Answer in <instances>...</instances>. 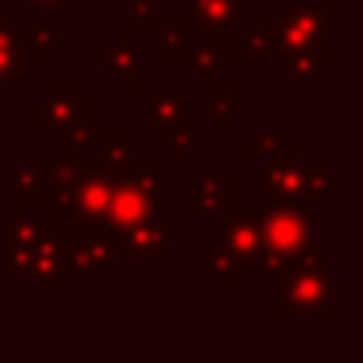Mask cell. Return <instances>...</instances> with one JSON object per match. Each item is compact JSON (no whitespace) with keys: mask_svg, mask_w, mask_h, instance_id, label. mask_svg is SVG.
Wrapping results in <instances>:
<instances>
[{"mask_svg":"<svg viewBox=\"0 0 363 363\" xmlns=\"http://www.w3.org/2000/svg\"><path fill=\"white\" fill-rule=\"evenodd\" d=\"M29 6V13H55V16H70L74 13V0H19Z\"/></svg>","mask_w":363,"mask_h":363,"instance_id":"32","label":"cell"},{"mask_svg":"<svg viewBox=\"0 0 363 363\" xmlns=\"http://www.w3.org/2000/svg\"><path fill=\"white\" fill-rule=\"evenodd\" d=\"M108 194H112V179L93 163L83 169L80 185L74 194V207H70V230H102L106 226V211H108Z\"/></svg>","mask_w":363,"mask_h":363,"instance_id":"11","label":"cell"},{"mask_svg":"<svg viewBox=\"0 0 363 363\" xmlns=\"http://www.w3.org/2000/svg\"><path fill=\"white\" fill-rule=\"evenodd\" d=\"M29 61H55L61 55V16L32 13L26 29H19Z\"/></svg>","mask_w":363,"mask_h":363,"instance_id":"21","label":"cell"},{"mask_svg":"<svg viewBox=\"0 0 363 363\" xmlns=\"http://www.w3.org/2000/svg\"><path fill=\"white\" fill-rule=\"evenodd\" d=\"M61 239L64 230L61 226H51L23 258V268H19V277L29 284V290H57L64 281L61 271Z\"/></svg>","mask_w":363,"mask_h":363,"instance_id":"12","label":"cell"},{"mask_svg":"<svg viewBox=\"0 0 363 363\" xmlns=\"http://www.w3.org/2000/svg\"><path fill=\"white\" fill-rule=\"evenodd\" d=\"M188 102H191L188 86H144V128L153 134H169L188 128Z\"/></svg>","mask_w":363,"mask_h":363,"instance_id":"14","label":"cell"},{"mask_svg":"<svg viewBox=\"0 0 363 363\" xmlns=\"http://www.w3.org/2000/svg\"><path fill=\"white\" fill-rule=\"evenodd\" d=\"M172 233H176V217H169V213H150V217L138 220V223L125 226L118 233H108V236L115 242L118 264H128V262L169 264V262H176Z\"/></svg>","mask_w":363,"mask_h":363,"instance_id":"5","label":"cell"},{"mask_svg":"<svg viewBox=\"0 0 363 363\" xmlns=\"http://www.w3.org/2000/svg\"><path fill=\"white\" fill-rule=\"evenodd\" d=\"M201 262H204L207 277H213L217 290L230 294L233 284H236V264L230 262V255H226L223 249H217V245H204V249H201Z\"/></svg>","mask_w":363,"mask_h":363,"instance_id":"29","label":"cell"},{"mask_svg":"<svg viewBox=\"0 0 363 363\" xmlns=\"http://www.w3.org/2000/svg\"><path fill=\"white\" fill-rule=\"evenodd\" d=\"M55 223L45 220V213L16 211L13 217H0V274L19 277L23 258Z\"/></svg>","mask_w":363,"mask_h":363,"instance_id":"8","label":"cell"},{"mask_svg":"<svg viewBox=\"0 0 363 363\" xmlns=\"http://www.w3.org/2000/svg\"><path fill=\"white\" fill-rule=\"evenodd\" d=\"M201 80H204L201 83V99H204L211 121L217 125V131H233V125L249 115V106L242 99H236L233 89L220 83L217 74H201Z\"/></svg>","mask_w":363,"mask_h":363,"instance_id":"19","label":"cell"},{"mask_svg":"<svg viewBox=\"0 0 363 363\" xmlns=\"http://www.w3.org/2000/svg\"><path fill=\"white\" fill-rule=\"evenodd\" d=\"M86 166L77 163V160L57 157L48 160V176H45V194L38 201V211L45 213V220L55 226H61L70 217V207H74V194L80 185V176Z\"/></svg>","mask_w":363,"mask_h":363,"instance_id":"10","label":"cell"},{"mask_svg":"<svg viewBox=\"0 0 363 363\" xmlns=\"http://www.w3.org/2000/svg\"><path fill=\"white\" fill-rule=\"evenodd\" d=\"M294 147L290 131H249L245 134V160L249 163H268Z\"/></svg>","mask_w":363,"mask_h":363,"instance_id":"28","label":"cell"},{"mask_svg":"<svg viewBox=\"0 0 363 363\" xmlns=\"http://www.w3.org/2000/svg\"><path fill=\"white\" fill-rule=\"evenodd\" d=\"M274 19L281 29V51L300 48H335V4L332 0H277Z\"/></svg>","mask_w":363,"mask_h":363,"instance_id":"4","label":"cell"},{"mask_svg":"<svg viewBox=\"0 0 363 363\" xmlns=\"http://www.w3.org/2000/svg\"><path fill=\"white\" fill-rule=\"evenodd\" d=\"M32 83L29 77V55H26L23 35L13 42H0V89L4 86H16L26 89Z\"/></svg>","mask_w":363,"mask_h":363,"instance_id":"26","label":"cell"},{"mask_svg":"<svg viewBox=\"0 0 363 363\" xmlns=\"http://www.w3.org/2000/svg\"><path fill=\"white\" fill-rule=\"evenodd\" d=\"M93 153H96V160H89V163H93L96 169L106 172L108 179L125 176L134 163L131 134L128 131H102L99 140H96V147H93Z\"/></svg>","mask_w":363,"mask_h":363,"instance_id":"23","label":"cell"},{"mask_svg":"<svg viewBox=\"0 0 363 363\" xmlns=\"http://www.w3.org/2000/svg\"><path fill=\"white\" fill-rule=\"evenodd\" d=\"M233 198L230 172H191L188 176V220H211Z\"/></svg>","mask_w":363,"mask_h":363,"instance_id":"17","label":"cell"},{"mask_svg":"<svg viewBox=\"0 0 363 363\" xmlns=\"http://www.w3.org/2000/svg\"><path fill=\"white\" fill-rule=\"evenodd\" d=\"M258 233H262V277H281L296 264L303 252L322 242V220L306 213V207H284L258 201L255 213Z\"/></svg>","mask_w":363,"mask_h":363,"instance_id":"1","label":"cell"},{"mask_svg":"<svg viewBox=\"0 0 363 363\" xmlns=\"http://www.w3.org/2000/svg\"><path fill=\"white\" fill-rule=\"evenodd\" d=\"M258 201H226L213 217L220 220L217 230V249H223L230 255V262L236 264V277H262L258 264H262V233L255 223Z\"/></svg>","mask_w":363,"mask_h":363,"instance_id":"3","label":"cell"},{"mask_svg":"<svg viewBox=\"0 0 363 363\" xmlns=\"http://www.w3.org/2000/svg\"><path fill=\"white\" fill-rule=\"evenodd\" d=\"M160 16V0H131V23L134 29H153Z\"/></svg>","mask_w":363,"mask_h":363,"instance_id":"31","label":"cell"},{"mask_svg":"<svg viewBox=\"0 0 363 363\" xmlns=\"http://www.w3.org/2000/svg\"><path fill=\"white\" fill-rule=\"evenodd\" d=\"M0 99H4V89H0Z\"/></svg>","mask_w":363,"mask_h":363,"instance_id":"35","label":"cell"},{"mask_svg":"<svg viewBox=\"0 0 363 363\" xmlns=\"http://www.w3.org/2000/svg\"><path fill=\"white\" fill-rule=\"evenodd\" d=\"M102 131H106V128H102L99 115L86 112L80 121L67 125L64 131H57V157H67V160H77V163L89 166L93 147H96V140H99Z\"/></svg>","mask_w":363,"mask_h":363,"instance_id":"22","label":"cell"},{"mask_svg":"<svg viewBox=\"0 0 363 363\" xmlns=\"http://www.w3.org/2000/svg\"><path fill=\"white\" fill-rule=\"evenodd\" d=\"M45 176H48V163L45 160H32V163H19L13 169H6L0 176V188L13 191L16 211H29V207H38V201H42Z\"/></svg>","mask_w":363,"mask_h":363,"instance_id":"20","label":"cell"},{"mask_svg":"<svg viewBox=\"0 0 363 363\" xmlns=\"http://www.w3.org/2000/svg\"><path fill=\"white\" fill-rule=\"evenodd\" d=\"M207 144V134L204 131H191V128H182V131H169V134H160V147L172 150V157L179 163H185L191 157V150Z\"/></svg>","mask_w":363,"mask_h":363,"instance_id":"30","label":"cell"},{"mask_svg":"<svg viewBox=\"0 0 363 363\" xmlns=\"http://www.w3.org/2000/svg\"><path fill=\"white\" fill-rule=\"evenodd\" d=\"M115 242L106 230H67L61 239L64 277H115L118 274Z\"/></svg>","mask_w":363,"mask_h":363,"instance_id":"6","label":"cell"},{"mask_svg":"<svg viewBox=\"0 0 363 363\" xmlns=\"http://www.w3.org/2000/svg\"><path fill=\"white\" fill-rule=\"evenodd\" d=\"M182 61H185V67L194 77H201V74L226 77L233 70V35L204 32L201 42H191V48H188V55Z\"/></svg>","mask_w":363,"mask_h":363,"instance_id":"18","label":"cell"},{"mask_svg":"<svg viewBox=\"0 0 363 363\" xmlns=\"http://www.w3.org/2000/svg\"><path fill=\"white\" fill-rule=\"evenodd\" d=\"M306 163H309V153L296 140L287 153L262 163V201L264 204L306 207V201H303V172H306Z\"/></svg>","mask_w":363,"mask_h":363,"instance_id":"7","label":"cell"},{"mask_svg":"<svg viewBox=\"0 0 363 363\" xmlns=\"http://www.w3.org/2000/svg\"><path fill=\"white\" fill-rule=\"evenodd\" d=\"M0 6H4V0H0Z\"/></svg>","mask_w":363,"mask_h":363,"instance_id":"36","label":"cell"},{"mask_svg":"<svg viewBox=\"0 0 363 363\" xmlns=\"http://www.w3.org/2000/svg\"><path fill=\"white\" fill-rule=\"evenodd\" d=\"M45 131H64L67 125L80 121L89 112V89L86 86H45L38 96Z\"/></svg>","mask_w":363,"mask_h":363,"instance_id":"16","label":"cell"},{"mask_svg":"<svg viewBox=\"0 0 363 363\" xmlns=\"http://www.w3.org/2000/svg\"><path fill=\"white\" fill-rule=\"evenodd\" d=\"M274 70L287 77L294 89H319L325 77L335 74V48H300L274 57Z\"/></svg>","mask_w":363,"mask_h":363,"instance_id":"13","label":"cell"},{"mask_svg":"<svg viewBox=\"0 0 363 363\" xmlns=\"http://www.w3.org/2000/svg\"><path fill=\"white\" fill-rule=\"evenodd\" d=\"M303 201L306 207H322L335 201V163L332 160H309L303 172Z\"/></svg>","mask_w":363,"mask_h":363,"instance_id":"25","label":"cell"},{"mask_svg":"<svg viewBox=\"0 0 363 363\" xmlns=\"http://www.w3.org/2000/svg\"><path fill=\"white\" fill-rule=\"evenodd\" d=\"M144 61H147V45L138 42L131 29H118L112 42L102 45V64H106V70L112 74L118 89H144L147 86Z\"/></svg>","mask_w":363,"mask_h":363,"instance_id":"9","label":"cell"},{"mask_svg":"<svg viewBox=\"0 0 363 363\" xmlns=\"http://www.w3.org/2000/svg\"><path fill=\"white\" fill-rule=\"evenodd\" d=\"M153 29L160 32V57L163 61H182L191 48V23L185 13H160Z\"/></svg>","mask_w":363,"mask_h":363,"instance_id":"24","label":"cell"},{"mask_svg":"<svg viewBox=\"0 0 363 363\" xmlns=\"http://www.w3.org/2000/svg\"><path fill=\"white\" fill-rule=\"evenodd\" d=\"M29 131H32V134L45 131V128H42V106H38V99L29 106Z\"/></svg>","mask_w":363,"mask_h":363,"instance_id":"33","label":"cell"},{"mask_svg":"<svg viewBox=\"0 0 363 363\" xmlns=\"http://www.w3.org/2000/svg\"><path fill=\"white\" fill-rule=\"evenodd\" d=\"M277 281H281V303H277L274 315L281 322L300 319V315H315L322 322H332L338 294L351 287V277L338 274L335 268H290Z\"/></svg>","mask_w":363,"mask_h":363,"instance_id":"2","label":"cell"},{"mask_svg":"<svg viewBox=\"0 0 363 363\" xmlns=\"http://www.w3.org/2000/svg\"><path fill=\"white\" fill-rule=\"evenodd\" d=\"M185 16L198 35L204 32H245L249 19H245V0H188Z\"/></svg>","mask_w":363,"mask_h":363,"instance_id":"15","label":"cell"},{"mask_svg":"<svg viewBox=\"0 0 363 363\" xmlns=\"http://www.w3.org/2000/svg\"><path fill=\"white\" fill-rule=\"evenodd\" d=\"M0 217H4V188H0Z\"/></svg>","mask_w":363,"mask_h":363,"instance_id":"34","label":"cell"},{"mask_svg":"<svg viewBox=\"0 0 363 363\" xmlns=\"http://www.w3.org/2000/svg\"><path fill=\"white\" fill-rule=\"evenodd\" d=\"M277 51H281V29H277L274 13H264L262 23L255 29H245V57L249 61H274Z\"/></svg>","mask_w":363,"mask_h":363,"instance_id":"27","label":"cell"}]
</instances>
